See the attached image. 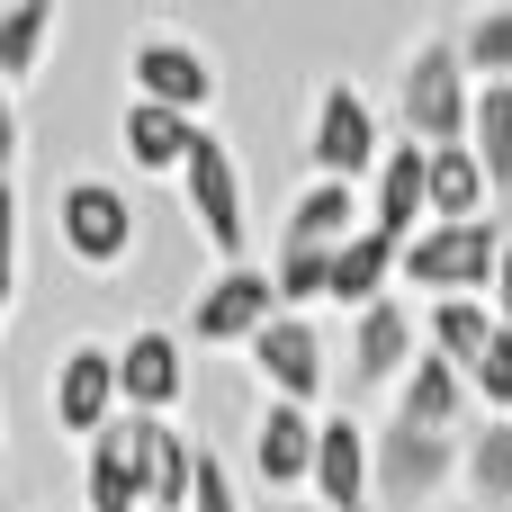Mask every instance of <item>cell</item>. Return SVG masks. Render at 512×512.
I'll return each instance as SVG.
<instances>
[{
    "label": "cell",
    "mask_w": 512,
    "mask_h": 512,
    "mask_svg": "<svg viewBox=\"0 0 512 512\" xmlns=\"http://www.w3.org/2000/svg\"><path fill=\"white\" fill-rule=\"evenodd\" d=\"M45 414L63 441H90L126 414V378H117V342H72L54 369H45Z\"/></svg>",
    "instance_id": "obj_8"
},
{
    "label": "cell",
    "mask_w": 512,
    "mask_h": 512,
    "mask_svg": "<svg viewBox=\"0 0 512 512\" xmlns=\"http://www.w3.org/2000/svg\"><path fill=\"white\" fill-rule=\"evenodd\" d=\"M468 405H477V387H468V369H459V360H441V351H423V360H414V378L396 387V414L441 423V432H468Z\"/></svg>",
    "instance_id": "obj_22"
},
{
    "label": "cell",
    "mask_w": 512,
    "mask_h": 512,
    "mask_svg": "<svg viewBox=\"0 0 512 512\" xmlns=\"http://www.w3.org/2000/svg\"><path fill=\"white\" fill-rule=\"evenodd\" d=\"M279 315V279L261 270V261H216L198 288H189V315H180V333L198 342V351H252V333Z\"/></svg>",
    "instance_id": "obj_6"
},
{
    "label": "cell",
    "mask_w": 512,
    "mask_h": 512,
    "mask_svg": "<svg viewBox=\"0 0 512 512\" xmlns=\"http://www.w3.org/2000/svg\"><path fill=\"white\" fill-rule=\"evenodd\" d=\"M486 306L504 315V333H512V243H504V261H495V288H486Z\"/></svg>",
    "instance_id": "obj_31"
},
{
    "label": "cell",
    "mask_w": 512,
    "mask_h": 512,
    "mask_svg": "<svg viewBox=\"0 0 512 512\" xmlns=\"http://www.w3.org/2000/svg\"><path fill=\"white\" fill-rule=\"evenodd\" d=\"M468 504L512 512V414H477L468 423Z\"/></svg>",
    "instance_id": "obj_25"
},
{
    "label": "cell",
    "mask_w": 512,
    "mask_h": 512,
    "mask_svg": "<svg viewBox=\"0 0 512 512\" xmlns=\"http://www.w3.org/2000/svg\"><path fill=\"white\" fill-rule=\"evenodd\" d=\"M387 117H378V99L360 90V81H324L315 90V108H306V171L315 180H369L378 162H387Z\"/></svg>",
    "instance_id": "obj_5"
},
{
    "label": "cell",
    "mask_w": 512,
    "mask_h": 512,
    "mask_svg": "<svg viewBox=\"0 0 512 512\" xmlns=\"http://www.w3.org/2000/svg\"><path fill=\"white\" fill-rule=\"evenodd\" d=\"M189 512H243V495H234V477H225L216 450H198V495H189Z\"/></svg>",
    "instance_id": "obj_28"
},
{
    "label": "cell",
    "mask_w": 512,
    "mask_h": 512,
    "mask_svg": "<svg viewBox=\"0 0 512 512\" xmlns=\"http://www.w3.org/2000/svg\"><path fill=\"white\" fill-rule=\"evenodd\" d=\"M468 144L495 180V198H512V81H477V117H468Z\"/></svg>",
    "instance_id": "obj_26"
},
{
    "label": "cell",
    "mask_w": 512,
    "mask_h": 512,
    "mask_svg": "<svg viewBox=\"0 0 512 512\" xmlns=\"http://www.w3.org/2000/svg\"><path fill=\"white\" fill-rule=\"evenodd\" d=\"M369 441H378V512H441L450 495H468V432L387 414Z\"/></svg>",
    "instance_id": "obj_1"
},
{
    "label": "cell",
    "mask_w": 512,
    "mask_h": 512,
    "mask_svg": "<svg viewBox=\"0 0 512 512\" xmlns=\"http://www.w3.org/2000/svg\"><path fill=\"white\" fill-rule=\"evenodd\" d=\"M315 512H378V441L360 414H324V441H315Z\"/></svg>",
    "instance_id": "obj_12"
},
{
    "label": "cell",
    "mask_w": 512,
    "mask_h": 512,
    "mask_svg": "<svg viewBox=\"0 0 512 512\" xmlns=\"http://www.w3.org/2000/svg\"><path fill=\"white\" fill-rule=\"evenodd\" d=\"M0 477H9V432H0Z\"/></svg>",
    "instance_id": "obj_32"
},
{
    "label": "cell",
    "mask_w": 512,
    "mask_h": 512,
    "mask_svg": "<svg viewBox=\"0 0 512 512\" xmlns=\"http://www.w3.org/2000/svg\"><path fill=\"white\" fill-rule=\"evenodd\" d=\"M423 351H432V333L414 324L405 297H378V306L351 315V387H360V396H396Z\"/></svg>",
    "instance_id": "obj_10"
},
{
    "label": "cell",
    "mask_w": 512,
    "mask_h": 512,
    "mask_svg": "<svg viewBox=\"0 0 512 512\" xmlns=\"http://www.w3.org/2000/svg\"><path fill=\"white\" fill-rule=\"evenodd\" d=\"M450 36H459V54H468L477 81H512V0H477Z\"/></svg>",
    "instance_id": "obj_27"
},
{
    "label": "cell",
    "mask_w": 512,
    "mask_h": 512,
    "mask_svg": "<svg viewBox=\"0 0 512 512\" xmlns=\"http://www.w3.org/2000/svg\"><path fill=\"white\" fill-rule=\"evenodd\" d=\"M315 441H324V414L270 396L261 423H252V477H261L270 495H306V486H315Z\"/></svg>",
    "instance_id": "obj_15"
},
{
    "label": "cell",
    "mask_w": 512,
    "mask_h": 512,
    "mask_svg": "<svg viewBox=\"0 0 512 512\" xmlns=\"http://www.w3.org/2000/svg\"><path fill=\"white\" fill-rule=\"evenodd\" d=\"M360 189H369V225H378V234H396V243H414V234L432 225V144L396 135V144H387V162H378Z\"/></svg>",
    "instance_id": "obj_13"
},
{
    "label": "cell",
    "mask_w": 512,
    "mask_h": 512,
    "mask_svg": "<svg viewBox=\"0 0 512 512\" xmlns=\"http://www.w3.org/2000/svg\"><path fill=\"white\" fill-rule=\"evenodd\" d=\"M468 216H495V180L459 135V144H432V225H468Z\"/></svg>",
    "instance_id": "obj_21"
},
{
    "label": "cell",
    "mask_w": 512,
    "mask_h": 512,
    "mask_svg": "<svg viewBox=\"0 0 512 512\" xmlns=\"http://www.w3.org/2000/svg\"><path fill=\"white\" fill-rule=\"evenodd\" d=\"M180 207L216 261H252V189H243V162L216 126H198V144L180 162Z\"/></svg>",
    "instance_id": "obj_4"
},
{
    "label": "cell",
    "mask_w": 512,
    "mask_h": 512,
    "mask_svg": "<svg viewBox=\"0 0 512 512\" xmlns=\"http://www.w3.org/2000/svg\"><path fill=\"white\" fill-rule=\"evenodd\" d=\"M117 378H126V414H171L189 396V333L171 324H135L117 342Z\"/></svg>",
    "instance_id": "obj_14"
},
{
    "label": "cell",
    "mask_w": 512,
    "mask_h": 512,
    "mask_svg": "<svg viewBox=\"0 0 512 512\" xmlns=\"http://www.w3.org/2000/svg\"><path fill=\"white\" fill-rule=\"evenodd\" d=\"M0 324H9V306H0Z\"/></svg>",
    "instance_id": "obj_33"
},
{
    "label": "cell",
    "mask_w": 512,
    "mask_h": 512,
    "mask_svg": "<svg viewBox=\"0 0 512 512\" xmlns=\"http://www.w3.org/2000/svg\"><path fill=\"white\" fill-rule=\"evenodd\" d=\"M18 144H27V135H18V90L0 81V180L18 171Z\"/></svg>",
    "instance_id": "obj_30"
},
{
    "label": "cell",
    "mask_w": 512,
    "mask_h": 512,
    "mask_svg": "<svg viewBox=\"0 0 512 512\" xmlns=\"http://www.w3.org/2000/svg\"><path fill=\"white\" fill-rule=\"evenodd\" d=\"M54 27H63V0H0V81L27 90L54 54Z\"/></svg>",
    "instance_id": "obj_23"
},
{
    "label": "cell",
    "mask_w": 512,
    "mask_h": 512,
    "mask_svg": "<svg viewBox=\"0 0 512 512\" xmlns=\"http://www.w3.org/2000/svg\"><path fill=\"white\" fill-rule=\"evenodd\" d=\"M504 225L495 216H468V225H423L405 243V279L423 297H486L495 288V261H504Z\"/></svg>",
    "instance_id": "obj_7"
},
{
    "label": "cell",
    "mask_w": 512,
    "mask_h": 512,
    "mask_svg": "<svg viewBox=\"0 0 512 512\" xmlns=\"http://www.w3.org/2000/svg\"><path fill=\"white\" fill-rule=\"evenodd\" d=\"M135 423H144V504L189 512V495H198V450L207 441H189L171 414H135Z\"/></svg>",
    "instance_id": "obj_20"
},
{
    "label": "cell",
    "mask_w": 512,
    "mask_h": 512,
    "mask_svg": "<svg viewBox=\"0 0 512 512\" xmlns=\"http://www.w3.org/2000/svg\"><path fill=\"white\" fill-rule=\"evenodd\" d=\"M81 504L90 512H153L144 504V423L117 414L108 432L81 441Z\"/></svg>",
    "instance_id": "obj_16"
},
{
    "label": "cell",
    "mask_w": 512,
    "mask_h": 512,
    "mask_svg": "<svg viewBox=\"0 0 512 512\" xmlns=\"http://www.w3.org/2000/svg\"><path fill=\"white\" fill-rule=\"evenodd\" d=\"M360 225H369V189L360 180H306L288 225H279V252H342Z\"/></svg>",
    "instance_id": "obj_18"
},
{
    "label": "cell",
    "mask_w": 512,
    "mask_h": 512,
    "mask_svg": "<svg viewBox=\"0 0 512 512\" xmlns=\"http://www.w3.org/2000/svg\"><path fill=\"white\" fill-rule=\"evenodd\" d=\"M54 243L81 279H117L144 243V216H135V189L108 180V171H81L54 189Z\"/></svg>",
    "instance_id": "obj_2"
},
{
    "label": "cell",
    "mask_w": 512,
    "mask_h": 512,
    "mask_svg": "<svg viewBox=\"0 0 512 512\" xmlns=\"http://www.w3.org/2000/svg\"><path fill=\"white\" fill-rule=\"evenodd\" d=\"M252 378H261V396H279V405H324V378H333V360H324V333L297 315V306H279L261 333H252Z\"/></svg>",
    "instance_id": "obj_11"
},
{
    "label": "cell",
    "mask_w": 512,
    "mask_h": 512,
    "mask_svg": "<svg viewBox=\"0 0 512 512\" xmlns=\"http://www.w3.org/2000/svg\"><path fill=\"white\" fill-rule=\"evenodd\" d=\"M198 126H207V117H189V108H162V99H135V90H126V117H117L126 171H144V180H180V162H189Z\"/></svg>",
    "instance_id": "obj_17"
},
{
    "label": "cell",
    "mask_w": 512,
    "mask_h": 512,
    "mask_svg": "<svg viewBox=\"0 0 512 512\" xmlns=\"http://www.w3.org/2000/svg\"><path fill=\"white\" fill-rule=\"evenodd\" d=\"M0 306H18V189L0 180Z\"/></svg>",
    "instance_id": "obj_29"
},
{
    "label": "cell",
    "mask_w": 512,
    "mask_h": 512,
    "mask_svg": "<svg viewBox=\"0 0 512 512\" xmlns=\"http://www.w3.org/2000/svg\"><path fill=\"white\" fill-rule=\"evenodd\" d=\"M396 279H405V243H396V234H378V225H360V234L333 252V306H342V315H360V306L396 297Z\"/></svg>",
    "instance_id": "obj_19"
},
{
    "label": "cell",
    "mask_w": 512,
    "mask_h": 512,
    "mask_svg": "<svg viewBox=\"0 0 512 512\" xmlns=\"http://www.w3.org/2000/svg\"><path fill=\"white\" fill-rule=\"evenodd\" d=\"M477 117V72L459 54V36H423L405 63H396V135L414 144H459Z\"/></svg>",
    "instance_id": "obj_3"
},
{
    "label": "cell",
    "mask_w": 512,
    "mask_h": 512,
    "mask_svg": "<svg viewBox=\"0 0 512 512\" xmlns=\"http://www.w3.org/2000/svg\"><path fill=\"white\" fill-rule=\"evenodd\" d=\"M126 90H135V99H162V108L207 117V108H216V90H225V72H216V54H207L198 36L153 27V36H135V45H126Z\"/></svg>",
    "instance_id": "obj_9"
},
{
    "label": "cell",
    "mask_w": 512,
    "mask_h": 512,
    "mask_svg": "<svg viewBox=\"0 0 512 512\" xmlns=\"http://www.w3.org/2000/svg\"><path fill=\"white\" fill-rule=\"evenodd\" d=\"M423 333H432V351H441V360H459V369L477 378V360L495 351V333H504V315H495L486 297H432V315H423Z\"/></svg>",
    "instance_id": "obj_24"
}]
</instances>
